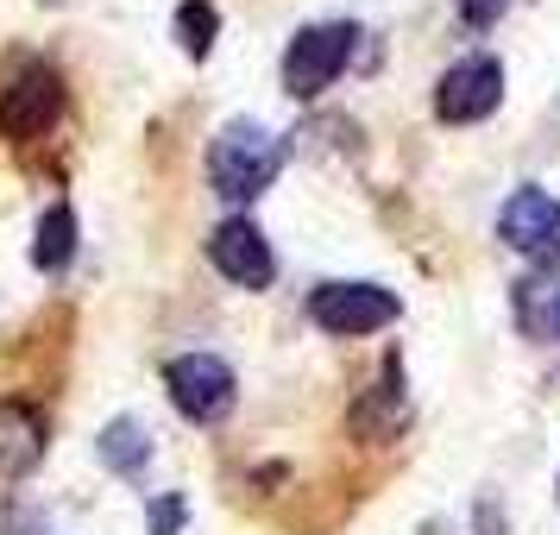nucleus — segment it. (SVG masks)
I'll return each mask as SVG.
<instances>
[{"label":"nucleus","mask_w":560,"mask_h":535,"mask_svg":"<svg viewBox=\"0 0 560 535\" xmlns=\"http://www.w3.org/2000/svg\"><path fill=\"white\" fill-rule=\"evenodd\" d=\"M283 171V146L271 139L265 127L253 120H233V127L214 132V146H208V183H214V196L233 208L258 202Z\"/></svg>","instance_id":"obj_1"},{"label":"nucleus","mask_w":560,"mask_h":535,"mask_svg":"<svg viewBox=\"0 0 560 535\" xmlns=\"http://www.w3.org/2000/svg\"><path fill=\"white\" fill-rule=\"evenodd\" d=\"M164 391H171L177 416H189L196 429L228 422L233 404H240V379H233L228 359H214V353H177L164 365Z\"/></svg>","instance_id":"obj_2"},{"label":"nucleus","mask_w":560,"mask_h":535,"mask_svg":"<svg viewBox=\"0 0 560 535\" xmlns=\"http://www.w3.org/2000/svg\"><path fill=\"white\" fill-rule=\"evenodd\" d=\"M353 45H359V32L347 26V20H334V26H303L283 45V89H290L296 102H315V95L334 89V77L347 70Z\"/></svg>","instance_id":"obj_3"},{"label":"nucleus","mask_w":560,"mask_h":535,"mask_svg":"<svg viewBox=\"0 0 560 535\" xmlns=\"http://www.w3.org/2000/svg\"><path fill=\"white\" fill-rule=\"evenodd\" d=\"M397 290L384 283H322L308 296V322L322 334H340V340H359V334H378L397 322Z\"/></svg>","instance_id":"obj_4"},{"label":"nucleus","mask_w":560,"mask_h":535,"mask_svg":"<svg viewBox=\"0 0 560 535\" xmlns=\"http://www.w3.org/2000/svg\"><path fill=\"white\" fill-rule=\"evenodd\" d=\"M63 120V77L51 63H32L0 89V132L7 139H45Z\"/></svg>","instance_id":"obj_5"},{"label":"nucleus","mask_w":560,"mask_h":535,"mask_svg":"<svg viewBox=\"0 0 560 535\" xmlns=\"http://www.w3.org/2000/svg\"><path fill=\"white\" fill-rule=\"evenodd\" d=\"M504 102V63L498 57H459L447 77L434 82V120L447 127H472Z\"/></svg>","instance_id":"obj_6"},{"label":"nucleus","mask_w":560,"mask_h":535,"mask_svg":"<svg viewBox=\"0 0 560 535\" xmlns=\"http://www.w3.org/2000/svg\"><path fill=\"white\" fill-rule=\"evenodd\" d=\"M498 240L529 265H560V202L548 189H516L498 214Z\"/></svg>","instance_id":"obj_7"},{"label":"nucleus","mask_w":560,"mask_h":535,"mask_svg":"<svg viewBox=\"0 0 560 535\" xmlns=\"http://www.w3.org/2000/svg\"><path fill=\"white\" fill-rule=\"evenodd\" d=\"M208 265L228 283H240V290H265V283L278 278L271 240H265L246 214H233V221H221V228L208 233Z\"/></svg>","instance_id":"obj_8"},{"label":"nucleus","mask_w":560,"mask_h":535,"mask_svg":"<svg viewBox=\"0 0 560 535\" xmlns=\"http://www.w3.org/2000/svg\"><path fill=\"white\" fill-rule=\"evenodd\" d=\"M51 447V422L45 409L26 397H0V479H26Z\"/></svg>","instance_id":"obj_9"},{"label":"nucleus","mask_w":560,"mask_h":535,"mask_svg":"<svg viewBox=\"0 0 560 535\" xmlns=\"http://www.w3.org/2000/svg\"><path fill=\"white\" fill-rule=\"evenodd\" d=\"M77 258V208L70 202H51L32 228V265L38 271H63Z\"/></svg>","instance_id":"obj_10"},{"label":"nucleus","mask_w":560,"mask_h":535,"mask_svg":"<svg viewBox=\"0 0 560 535\" xmlns=\"http://www.w3.org/2000/svg\"><path fill=\"white\" fill-rule=\"evenodd\" d=\"M95 454H102L120 479H132V473H145V460H152V434H145V422H132V416H114L102 429V441H95Z\"/></svg>","instance_id":"obj_11"},{"label":"nucleus","mask_w":560,"mask_h":535,"mask_svg":"<svg viewBox=\"0 0 560 535\" xmlns=\"http://www.w3.org/2000/svg\"><path fill=\"white\" fill-rule=\"evenodd\" d=\"M214 32H221L214 0H183V7H177V45H183L189 57H208V51H214Z\"/></svg>","instance_id":"obj_12"},{"label":"nucleus","mask_w":560,"mask_h":535,"mask_svg":"<svg viewBox=\"0 0 560 535\" xmlns=\"http://www.w3.org/2000/svg\"><path fill=\"white\" fill-rule=\"evenodd\" d=\"M454 7H459V20H466L472 32H485V26H498V20H504L510 0H454Z\"/></svg>","instance_id":"obj_13"},{"label":"nucleus","mask_w":560,"mask_h":535,"mask_svg":"<svg viewBox=\"0 0 560 535\" xmlns=\"http://www.w3.org/2000/svg\"><path fill=\"white\" fill-rule=\"evenodd\" d=\"M183 523V498H158L152 504V535H177Z\"/></svg>","instance_id":"obj_14"},{"label":"nucleus","mask_w":560,"mask_h":535,"mask_svg":"<svg viewBox=\"0 0 560 535\" xmlns=\"http://www.w3.org/2000/svg\"><path fill=\"white\" fill-rule=\"evenodd\" d=\"M548 328H555V340H560V290L548 296Z\"/></svg>","instance_id":"obj_15"},{"label":"nucleus","mask_w":560,"mask_h":535,"mask_svg":"<svg viewBox=\"0 0 560 535\" xmlns=\"http://www.w3.org/2000/svg\"><path fill=\"white\" fill-rule=\"evenodd\" d=\"M45 7H63V0H45Z\"/></svg>","instance_id":"obj_16"}]
</instances>
